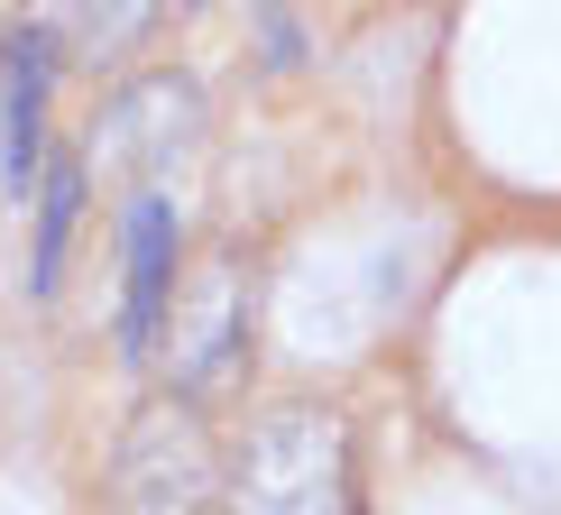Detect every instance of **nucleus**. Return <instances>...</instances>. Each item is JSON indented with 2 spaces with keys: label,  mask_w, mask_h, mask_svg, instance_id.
I'll use <instances>...</instances> for the list:
<instances>
[{
  "label": "nucleus",
  "mask_w": 561,
  "mask_h": 515,
  "mask_svg": "<svg viewBox=\"0 0 561 515\" xmlns=\"http://www.w3.org/2000/svg\"><path fill=\"white\" fill-rule=\"evenodd\" d=\"M230 515H350V433L332 405H276L230 460Z\"/></svg>",
  "instance_id": "f257e3e1"
},
{
  "label": "nucleus",
  "mask_w": 561,
  "mask_h": 515,
  "mask_svg": "<svg viewBox=\"0 0 561 515\" xmlns=\"http://www.w3.org/2000/svg\"><path fill=\"white\" fill-rule=\"evenodd\" d=\"M157 350H167V378H175L184 405H213V396L240 387V368H249V286H240L230 258H213V267L167 304Z\"/></svg>",
  "instance_id": "f03ea898"
},
{
  "label": "nucleus",
  "mask_w": 561,
  "mask_h": 515,
  "mask_svg": "<svg viewBox=\"0 0 561 515\" xmlns=\"http://www.w3.org/2000/svg\"><path fill=\"white\" fill-rule=\"evenodd\" d=\"M213 488H221V460H213V433L194 424V405H148L121 433L111 515H203Z\"/></svg>",
  "instance_id": "7ed1b4c3"
},
{
  "label": "nucleus",
  "mask_w": 561,
  "mask_h": 515,
  "mask_svg": "<svg viewBox=\"0 0 561 515\" xmlns=\"http://www.w3.org/2000/svg\"><path fill=\"white\" fill-rule=\"evenodd\" d=\"M46 92H56V28H10V56H0V184H10V203L37 184Z\"/></svg>",
  "instance_id": "20e7f679"
},
{
  "label": "nucleus",
  "mask_w": 561,
  "mask_h": 515,
  "mask_svg": "<svg viewBox=\"0 0 561 515\" xmlns=\"http://www.w3.org/2000/svg\"><path fill=\"white\" fill-rule=\"evenodd\" d=\"M121 258H129V359H157V322H167V304H175V203L157 194V184L129 194Z\"/></svg>",
  "instance_id": "39448f33"
},
{
  "label": "nucleus",
  "mask_w": 561,
  "mask_h": 515,
  "mask_svg": "<svg viewBox=\"0 0 561 515\" xmlns=\"http://www.w3.org/2000/svg\"><path fill=\"white\" fill-rule=\"evenodd\" d=\"M194 111H203V102H194V83H184V75H175V83H167V75L138 83L129 102L111 111V157H138V167H148L167 138H194Z\"/></svg>",
  "instance_id": "423d86ee"
},
{
  "label": "nucleus",
  "mask_w": 561,
  "mask_h": 515,
  "mask_svg": "<svg viewBox=\"0 0 561 515\" xmlns=\"http://www.w3.org/2000/svg\"><path fill=\"white\" fill-rule=\"evenodd\" d=\"M157 10H167V0H65V46H75L83 65H121L129 46H148Z\"/></svg>",
  "instance_id": "0eeeda50"
},
{
  "label": "nucleus",
  "mask_w": 561,
  "mask_h": 515,
  "mask_svg": "<svg viewBox=\"0 0 561 515\" xmlns=\"http://www.w3.org/2000/svg\"><path fill=\"white\" fill-rule=\"evenodd\" d=\"M75 213H83V167H75V157H56V167L37 175V267H28V286H37V295L56 286V267H65Z\"/></svg>",
  "instance_id": "6e6552de"
}]
</instances>
